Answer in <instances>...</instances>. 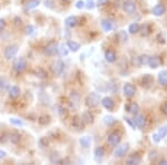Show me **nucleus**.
I'll use <instances>...</instances> for the list:
<instances>
[{
	"mask_svg": "<svg viewBox=\"0 0 167 165\" xmlns=\"http://www.w3.org/2000/svg\"><path fill=\"white\" fill-rule=\"evenodd\" d=\"M27 66H28L27 60L24 57H18L14 62V64H12V68H14V70L17 72V73H22L27 68Z\"/></svg>",
	"mask_w": 167,
	"mask_h": 165,
	"instance_id": "nucleus-1",
	"label": "nucleus"
},
{
	"mask_svg": "<svg viewBox=\"0 0 167 165\" xmlns=\"http://www.w3.org/2000/svg\"><path fill=\"white\" fill-rule=\"evenodd\" d=\"M18 50H19V47L16 44H12V45H9L8 47L5 49V57L6 59L8 60H11L16 57V55L18 54Z\"/></svg>",
	"mask_w": 167,
	"mask_h": 165,
	"instance_id": "nucleus-2",
	"label": "nucleus"
},
{
	"mask_svg": "<svg viewBox=\"0 0 167 165\" xmlns=\"http://www.w3.org/2000/svg\"><path fill=\"white\" fill-rule=\"evenodd\" d=\"M100 103V97L96 93H90L86 97V105L88 107H96Z\"/></svg>",
	"mask_w": 167,
	"mask_h": 165,
	"instance_id": "nucleus-3",
	"label": "nucleus"
},
{
	"mask_svg": "<svg viewBox=\"0 0 167 165\" xmlns=\"http://www.w3.org/2000/svg\"><path fill=\"white\" fill-rule=\"evenodd\" d=\"M58 42L57 41H50L46 47H45V55L47 56H54L58 53Z\"/></svg>",
	"mask_w": 167,
	"mask_h": 165,
	"instance_id": "nucleus-4",
	"label": "nucleus"
},
{
	"mask_svg": "<svg viewBox=\"0 0 167 165\" xmlns=\"http://www.w3.org/2000/svg\"><path fill=\"white\" fill-rule=\"evenodd\" d=\"M64 69H65V64L62 60H60V59L56 60V62L51 65V72H53V74L56 76L61 75L62 72H64Z\"/></svg>",
	"mask_w": 167,
	"mask_h": 165,
	"instance_id": "nucleus-5",
	"label": "nucleus"
},
{
	"mask_svg": "<svg viewBox=\"0 0 167 165\" xmlns=\"http://www.w3.org/2000/svg\"><path fill=\"white\" fill-rule=\"evenodd\" d=\"M122 9L127 14L133 15L134 12L136 11V3H135L134 0H125L122 2Z\"/></svg>",
	"mask_w": 167,
	"mask_h": 165,
	"instance_id": "nucleus-6",
	"label": "nucleus"
},
{
	"mask_svg": "<svg viewBox=\"0 0 167 165\" xmlns=\"http://www.w3.org/2000/svg\"><path fill=\"white\" fill-rule=\"evenodd\" d=\"M122 92H124V95H125L126 97H133V96L135 95V93H136V88H135V86H134L133 84L127 83V84L124 85Z\"/></svg>",
	"mask_w": 167,
	"mask_h": 165,
	"instance_id": "nucleus-7",
	"label": "nucleus"
},
{
	"mask_svg": "<svg viewBox=\"0 0 167 165\" xmlns=\"http://www.w3.org/2000/svg\"><path fill=\"white\" fill-rule=\"evenodd\" d=\"M128 150H129V145L128 144H124V145H120L115 150L114 152V155L116 157H122L125 156L126 154H127Z\"/></svg>",
	"mask_w": 167,
	"mask_h": 165,
	"instance_id": "nucleus-8",
	"label": "nucleus"
},
{
	"mask_svg": "<svg viewBox=\"0 0 167 165\" xmlns=\"http://www.w3.org/2000/svg\"><path fill=\"white\" fill-rule=\"evenodd\" d=\"M120 140H122V137H120V135L118 133H111V134H109L108 138H107V141H108V143L111 146H117L120 143Z\"/></svg>",
	"mask_w": 167,
	"mask_h": 165,
	"instance_id": "nucleus-9",
	"label": "nucleus"
},
{
	"mask_svg": "<svg viewBox=\"0 0 167 165\" xmlns=\"http://www.w3.org/2000/svg\"><path fill=\"white\" fill-rule=\"evenodd\" d=\"M78 24H79V18L76 17V16H70L65 20V25L68 28H75Z\"/></svg>",
	"mask_w": 167,
	"mask_h": 165,
	"instance_id": "nucleus-10",
	"label": "nucleus"
},
{
	"mask_svg": "<svg viewBox=\"0 0 167 165\" xmlns=\"http://www.w3.org/2000/svg\"><path fill=\"white\" fill-rule=\"evenodd\" d=\"M101 104H103V106L105 107L106 109H108V111H113L115 107V102L113 101V98L110 97H104L101 99Z\"/></svg>",
	"mask_w": 167,
	"mask_h": 165,
	"instance_id": "nucleus-11",
	"label": "nucleus"
},
{
	"mask_svg": "<svg viewBox=\"0 0 167 165\" xmlns=\"http://www.w3.org/2000/svg\"><path fill=\"white\" fill-rule=\"evenodd\" d=\"M81 119L85 124H92L94 122V115L89 111H85L81 115Z\"/></svg>",
	"mask_w": 167,
	"mask_h": 165,
	"instance_id": "nucleus-12",
	"label": "nucleus"
},
{
	"mask_svg": "<svg viewBox=\"0 0 167 165\" xmlns=\"http://www.w3.org/2000/svg\"><path fill=\"white\" fill-rule=\"evenodd\" d=\"M20 88L18 86H11L9 87V97L12 99H16L20 96Z\"/></svg>",
	"mask_w": 167,
	"mask_h": 165,
	"instance_id": "nucleus-13",
	"label": "nucleus"
},
{
	"mask_svg": "<svg viewBox=\"0 0 167 165\" xmlns=\"http://www.w3.org/2000/svg\"><path fill=\"white\" fill-rule=\"evenodd\" d=\"M165 10H166V8H165V6L163 5V3H158V5H156L155 7L153 8V14L155 15V16H163V15L165 14Z\"/></svg>",
	"mask_w": 167,
	"mask_h": 165,
	"instance_id": "nucleus-14",
	"label": "nucleus"
},
{
	"mask_svg": "<svg viewBox=\"0 0 167 165\" xmlns=\"http://www.w3.org/2000/svg\"><path fill=\"white\" fill-rule=\"evenodd\" d=\"M153 81H154L153 76L149 75V74H146V75H144L142 77V79H140V83H142V85H143V86H145V87L150 86V85L153 84Z\"/></svg>",
	"mask_w": 167,
	"mask_h": 165,
	"instance_id": "nucleus-15",
	"label": "nucleus"
},
{
	"mask_svg": "<svg viewBox=\"0 0 167 165\" xmlns=\"http://www.w3.org/2000/svg\"><path fill=\"white\" fill-rule=\"evenodd\" d=\"M161 60L158 58L157 56H154V57H149V59H148V66L152 68H157L161 65Z\"/></svg>",
	"mask_w": 167,
	"mask_h": 165,
	"instance_id": "nucleus-16",
	"label": "nucleus"
},
{
	"mask_svg": "<svg viewBox=\"0 0 167 165\" xmlns=\"http://www.w3.org/2000/svg\"><path fill=\"white\" fill-rule=\"evenodd\" d=\"M134 122H135V125H136L138 128L145 127V124H146V119H145V117L143 115H136V117H135Z\"/></svg>",
	"mask_w": 167,
	"mask_h": 165,
	"instance_id": "nucleus-17",
	"label": "nucleus"
},
{
	"mask_svg": "<svg viewBox=\"0 0 167 165\" xmlns=\"http://www.w3.org/2000/svg\"><path fill=\"white\" fill-rule=\"evenodd\" d=\"M142 161V157L139 156L138 154H133L127 158V164L129 165H135V164H139Z\"/></svg>",
	"mask_w": 167,
	"mask_h": 165,
	"instance_id": "nucleus-18",
	"label": "nucleus"
},
{
	"mask_svg": "<svg viewBox=\"0 0 167 165\" xmlns=\"http://www.w3.org/2000/svg\"><path fill=\"white\" fill-rule=\"evenodd\" d=\"M138 109L139 107L136 103H129L128 105H126V112L131 113V114L136 115L138 113Z\"/></svg>",
	"mask_w": 167,
	"mask_h": 165,
	"instance_id": "nucleus-19",
	"label": "nucleus"
},
{
	"mask_svg": "<svg viewBox=\"0 0 167 165\" xmlns=\"http://www.w3.org/2000/svg\"><path fill=\"white\" fill-rule=\"evenodd\" d=\"M105 58H106V60H107L108 63H115V62H116V59H117V56H116V54H115V51H113V50H106Z\"/></svg>",
	"mask_w": 167,
	"mask_h": 165,
	"instance_id": "nucleus-20",
	"label": "nucleus"
},
{
	"mask_svg": "<svg viewBox=\"0 0 167 165\" xmlns=\"http://www.w3.org/2000/svg\"><path fill=\"white\" fill-rule=\"evenodd\" d=\"M79 143H80V145L83 146L84 148H88L92 144V137L90 136H83L79 140Z\"/></svg>",
	"mask_w": 167,
	"mask_h": 165,
	"instance_id": "nucleus-21",
	"label": "nucleus"
},
{
	"mask_svg": "<svg viewBox=\"0 0 167 165\" xmlns=\"http://www.w3.org/2000/svg\"><path fill=\"white\" fill-rule=\"evenodd\" d=\"M158 81L161 86H167V70H163L159 73Z\"/></svg>",
	"mask_w": 167,
	"mask_h": 165,
	"instance_id": "nucleus-22",
	"label": "nucleus"
},
{
	"mask_svg": "<svg viewBox=\"0 0 167 165\" xmlns=\"http://www.w3.org/2000/svg\"><path fill=\"white\" fill-rule=\"evenodd\" d=\"M94 155L95 157H96V159H101L104 157V155H105V148L103 147V146H98L96 150H95L94 152Z\"/></svg>",
	"mask_w": 167,
	"mask_h": 165,
	"instance_id": "nucleus-23",
	"label": "nucleus"
},
{
	"mask_svg": "<svg viewBox=\"0 0 167 165\" xmlns=\"http://www.w3.org/2000/svg\"><path fill=\"white\" fill-rule=\"evenodd\" d=\"M67 47L69 48L70 50L74 51V53H76V51L79 50V48H80V45L78 44L77 41H75V40H69V41L67 42Z\"/></svg>",
	"mask_w": 167,
	"mask_h": 165,
	"instance_id": "nucleus-24",
	"label": "nucleus"
},
{
	"mask_svg": "<svg viewBox=\"0 0 167 165\" xmlns=\"http://www.w3.org/2000/svg\"><path fill=\"white\" fill-rule=\"evenodd\" d=\"M39 3H40V0H28L27 3H26V10L35 9L36 7L39 6Z\"/></svg>",
	"mask_w": 167,
	"mask_h": 165,
	"instance_id": "nucleus-25",
	"label": "nucleus"
},
{
	"mask_svg": "<svg viewBox=\"0 0 167 165\" xmlns=\"http://www.w3.org/2000/svg\"><path fill=\"white\" fill-rule=\"evenodd\" d=\"M101 27H103V29L105 31H110L114 28V25H113V23H111L110 20L104 19L103 21H101Z\"/></svg>",
	"mask_w": 167,
	"mask_h": 165,
	"instance_id": "nucleus-26",
	"label": "nucleus"
},
{
	"mask_svg": "<svg viewBox=\"0 0 167 165\" xmlns=\"http://www.w3.org/2000/svg\"><path fill=\"white\" fill-rule=\"evenodd\" d=\"M79 101H80V95L77 92H71V94H70V103L76 104V106H78Z\"/></svg>",
	"mask_w": 167,
	"mask_h": 165,
	"instance_id": "nucleus-27",
	"label": "nucleus"
},
{
	"mask_svg": "<svg viewBox=\"0 0 167 165\" xmlns=\"http://www.w3.org/2000/svg\"><path fill=\"white\" fill-rule=\"evenodd\" d=\"M84 122L81 118L79 117H75L74 118V120H72V126L75 127V128H78V129H80V128H84Z\"/></svg>",
	"mask_w": 167,
	"mask_h": 165,
	"instance_id": "nucleus-28",
	"label": "nucleus"
},
{
	"mask_svg": "<svg viewBox=\"0 0 167 165\" xmlns=\"http://www.w3.org/2000/svg\"><path fill=\"white\" fill-rule=\"evenodd\" d=\"M20 134L19 133H11L10 135H9V141H10L11 143H14V144H18V143L20 142Z\"/></svg>",
	"mask_w": 167,
	"mask_h": 165,
	"instance_id": "nucleus-29",
	"label": "nucleus"
},
{
	"mask_svg": "<svg viewBox=\"0 0 167 165\" xmlns=\"http://www.w3.org/2000/svg\"><path fill=\"white\" fill-rule=\"evenodd\" d=\"M117 38L119 39L120 42H125L127 41L128 39V36H127V33L125 30H120L118 31V34H117Z\"/></svg>",
	"mask_w": 167,
	"mask_h": 165,
	"instance_id": "nucleus-30",
	"label": "nucleus"
},
{
	"mask_svg": "<svg viewBox=\"0 0 167 165\" xmlns=\"http://www.w3.org/2000/svg\"><path fill=\"white\" fill-rule=\"evenodd\" d=\"M148 59H149V56H147V55H142V56L137 57V64L138 65H147Z\"/></svg>",
	"mask_w": 167,
	"mask_h": 165,
	"instance_id": "nucleus-31",
	"label": "nucleus"
},
{
	"mask_svg": "<svg viewBox=\"0 0 167 165\" xmlns=\"http://www.w3.org/2000/svg\"><path fill=\"white\" fill-rule=\"evenodd\" d=\"M26 34H27V36H29V37L35 36V35H36V28H35V26L28 25L27 27H26Z\"/></svg>",
	"mask_w": 167,
	"mask_h": 165,
	"instance_id": "nucleus-32",
	"label": "nucleus"
},
{
	"mask_svg": "<svg viewBox=\"0 0 167 165\" xmlns=\"http://www.w3.org/2000/svg\"><path fill=\"white\" fill-rule=\"evenodd\" d=\"M139 30H140V26L136 23L131 24V25L129 26V28H128V31H129L131 34H136V33H138Z\"/></svg>",
	"mask_w": 167,
	"mask_h": 165,
	"instance_id": "nucleus-33",
	"label": "nucleus"
},
{
	"mask_svg": "<svg viewBox=\"0 0 167 165\" xmlns=\"http://www.w3.org/2000/svg\"><path fill=\"white\" fill-rule=\"evenodd\" d=\"M39 124L40 125H47V124L50 123V116H47V115H42V116H40L38 119Z\"/></svg>",
	"mask_w": 167,
	"mask_h": 165,
	"instance_id": "nucleus-34",
	"label": "nucleus"
},
{
	"mask_svg": "<svg viewBox=\"0 0 167 165\" xmlns=\"http://www.w3.org/2000/svg\"><path fill=\"white\" fill-rule=\"evenodd\" d=\"M9 87V81L5 77H0V89L6 90Z\"/></svg>",
	"mask_w": 167,
	"mask_h": 165,
	"instance_id": "nucleus-35",
	"label": "nucleus"
},
{
	"mask_svg": "<svg viewBox=\"0 0 167 165\" xmlns=\"http://www.w3.org/2000/svg\"><path fill=\"white\" fill-rule=\"evenodd\" d=\"M49 159H50V162L51 163H60V161H61L58 153H53L49 156Z\"/></svg>",
	"mask_w": 167,
	"mask_h": 165,
	"instance_id": "nucleus-36",
	"label": "nucleus"
},
{
	"mask_svg": "<svg viewBox=\"0 0 167 165\" xmlns=\"http://www.w3.org/2000/svg\"><path fill=\"white\" fill-rule=\"evenodd\" d=\"M104 122H105L108 126H111L113 124L116 123V119H115V117H113V116H105Z\"/></svg>",
	"mask_w": 167,
	"mask_h": 165,
	"instance_id": "nucleus-37",
	"label": "nucleus"
},
{
	"mask_svg": "<svg viewBox=\"0 0 167 165\" xmlns=\"http://www.w3.org/2000/svg\"><path fill=\"white\" fill-rule=\"evenodd\" d=\"M47 145H48L47 137H41V138H40V140L38 141V146H39L40 148H45Z\"/></svg>",
	"mask_w": 167,
	"mask_h": 165,
	"instance_id": "nucleus-38",
	"label": "nucleus"
},
{
	"mask_svg": "<svg viewBox=\"0 0 167 165\" xmlns=\"http://www.w3.org/2000/svg\"><path fill=\"white\" fill-rule=\"evenodd\" d=\"M10 123L15 126H24V122L21 119H18V118H10Z\"/></svg>",
	"mask_w": 167,
	"mask_h": 165,
	"instance_id": "nucleus-39",
	"label": "nucleus"
},
{
	"mask_svg": "<svg viewBox=\"0 0 167 165\" xmlns=\"http://www.w3.org/2000/svg\"><path fill=\"white\" fill-rule=\"evenodd\" d=\"M58 53L60 54L61 56H67V55H68V49L65 48L64 45H61L58 47Z\"/></svg>",
	"mask_w": 167,
	"mask_h": 165,
	"instance_id": "nucleus-40",
	"label": "nucleus"
},
{
	"mask_svg": "<svg viewBox=\"0 0 167 165\" xmlns=\"http://www.w3.org/2000/svg\"><path fill=\"white\" fill-rule=\"evenodd\" d=\"M157 134L159 135V137H161V138H164V137L166 136V134H167V127H161Z\"/></svg>",
	"mask_w": 167,
	"mask_h": 165,
	"instance_id": "nucleus-41",
	"label": "nucleus"
},
{
	"mask_svg": "<svg viewBox=\"0 0 167 165\" xmlns=\"http://www.w3.org/2000/svg\"><path fill=\"white\" fill-rule=\"evenodd\" d=\"M84 7H85V2H84L83 0H79V1L76 2V8L77 9H83Z\"/></svg>",
	"mask_w": 167,
	"mask_h": 165,
	"instance_id": "nucleus-42",
	"label": "nucleus"
},
{
	"mask_svg": "<svg viewBox=\"0 0 167 165\" xmlns=\"http://www.w3.org/2000/svg\"><path fill=\"white\" fill-rule=\"evenodd\" d=\"M87 8L88 9H94L95 8L94 0H87Z\"/></svg>",
	"mask_w": 167,
	"mask_h": 165,
	"instance_id": "nucleus-43",
	"label": "nucleus"
},
{
	"mask_svg": "<svg viewBox=\"0 0 167 165\" xmlns=\"http://www.w3.org/2000/svg\"><path fill=\"white\" fill-rule=\"evenodd\" d=\"M7 141H9V135H7V134L1 135V137H0V142H1V143H6Z\"/></svg>",
	"mask_w": 167,
	"mask_h": 165,
	"instance_id": "nucleus-44",
	"label": "nucleus"
},
{
	"mask_svg": "<svg viewBox=\"0 0 167 165\" xmlns=\"http://www.w3.org/2000/svg\"><path fill=\"white\" fill-rule=\"evenodd\" d=\"M45 6L48 7V8H53V0H45Z\"/></svg>",
	"mask_w": 167,
	"mask_h": 165,
	"instance_id": "nucleus-45",
	"label": "nucleus"
},
{
	"mask_svg": "<svg viewBox=\"0 0 167 165\" xmlns=\"http://www.w3.org/2000/svg\"><path fill=\"white\" fill-rule=\"evenodd\" d=\"M156 157H157V152H150V153H149V159H150V161L156 159Z\"/></svg>",
	"mask_w": 167,
	"mask_h": 165,
	"instance_id": "nucleus-46",
	"label": "nucleus"
},
{
	"mask_svg": "<svg viewBox=\"0 0 167 165\" xmlns=\"http://www.w3.org/2000/svg\"><path fill=\"white\" fill-rule=\"evenodd\" d=\"M5 27H6V21H5V19H1V18H0V31L3 30V29H5Z\"/></svg>",
	"mask_w": 167,
	"mask_h": 165,
	"instance_id": "nucleus-47",
	"label": "nucleus"
},
{
	"mask_svg": "<svg viewBox=\"0 0 167 165\" xmlns=\"http://www.w3.org/2000/svg\"><path fill=\"white\" fill-rule=\"evenodd\" d=\"M161 140V137H159V135H158V134H154V135H153V141H154V142L158 143Z\"/></svg>",
	"mask_w": 167,
	"mask_h": 165,
	"instance_id": "nucleus-48",
	"label": "nucleus"
},
{
	"mask_svg": "<svg viewBox=\"0 0 167 165\" xmlns=\"http://www.w3.org/2000/svg\"><path fill=\"white\" fill-rule=\"evenodd\" d=\"M6 156H7V153L5 151H2V150H0V159L5 158Z\"/></svg>",
	"mask_w": 167,
	"mask_h": 165,
	"instance_id": "nucleus-49",
	"label": "nucleus"
},
{
	"mask_svg": "<svg viewBox=\"0 0 167 165\" xmlns=\"http://www.w3.org/2000/svg\"><path fill=\"white\" fill-rule=\"evenodd\" d=\"M108 2V0H98V6H104Z\"/></svg>",
	"mask_w": 167,
	"mask_h": 165,
	"instance_id": "nucleus-50",
	"label": "nucleus"
},
{
	"mask_svg": "<svg viewBox=\"0 0 167 165\" xmlns=\"http://www.w3.org/2000/svg\"><path fill=\"white\" fill-rule=\"evenodd\" d=\"M161 109H163V112L165 113V114L167 115V103H165L163 106H161Z\"/></svg>",
	"mask_w": 167,
	"mask_h": 165,
	"instance_id": "nucleus-51",
	"label": "nucleus"
},
{
	"mask_svg": "<svg viewBox=\"0 0 167 165\" xmlns=\"http://www.w3.org/2000/svg\"><path fill=\"white\" fill-rule=\"evenodd\" d=\"M126 122H127V123L129 124V125H131V127H135V125H134V124H133V122H131V120L129 119V118H126Z\"/></svg>",
	"mask_w": 167,
	"mask_h": 165,
	"instance_id": "nucleus-52",
	"label": "nucleus"
},
{
	"mask_svg": "<svg viewBox=\"0 0 167 165\" xmlns=\"http://www.w3.org/2000/svg\"><path fill=\"white\" fill-rule=\"evenodd\" d=\"M159 164H161V165H163V164H164V165H167V161H165V159H161V162H159Z\"/></svg>",
	"mask_w": 167,
	"mask_h": 165,
	"instance_id": "nucleus-53",
	"label": "nucleus"
}]
</instances>
